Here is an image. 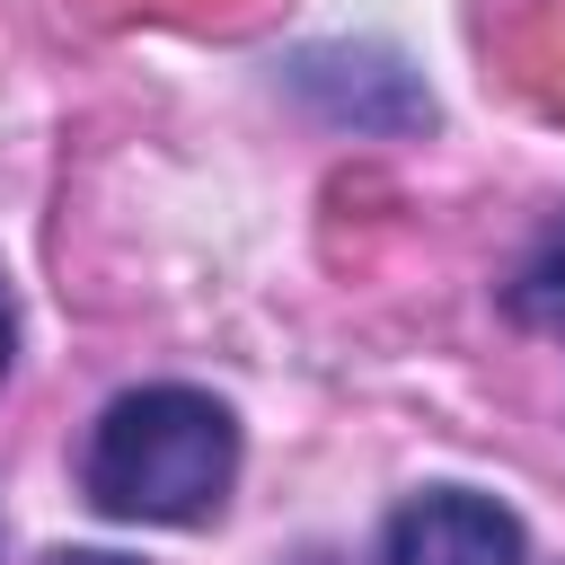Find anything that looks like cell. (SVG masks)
<instances>
[{"label": "cell", "instance_id": "6da1fadb", "mask_svg": "<svg viewBox=\"0 0 565 565\" xmlns=\"http://www.w3.org/2000/svg\"><path fill=\"white\" fill-rule=\"evenodd\" d=\"M88 503L115 521H203L238 477V424L203 388H124L88 433Z\"/></svg>", "mask_w": 565, "mask_h": 565}, {"label": "cell", "instance_id": "7a4b0ae2", "mask_svg": "<svg viewBox=\"0 0 565 565\" xmlns=\"http://www.w3.org/2000/svg\"><path fill=\"white\" fill-rule=\"evenodd\" d=\"M380 565H521V521L494 494L468 486H433L388 521Z\"/></svg>", "mask_w": 565, "mask_h": 565}, {"label": "cell", "instance_id": "3957f363", "mask_svg": "<svg viewBox=\"0 0 565 565\" xmlns=\"http://www.w3.org/2000/svg\"><path fill=\"white\" fill-rule=\"evenodd\" d=\"M353 71H362V79H344V62H335V53H309L291 79H300L327 115H353V124H424V115H433V106H424V88H415L388 53H353Z\"/></svg>", "mask_w": 565, "mask_h": 565}, {"label": "cell", "instance_id": "277c9868", "mask_svg": "<svg viewBox=\"0 0 565 565\" xmlns=\"http://www.w3.org/2000/svg\"><path fill=\"white\" fill-rule=\"evenodd\" d=\"M512 309H521L530 327H565V238H547V247L521 265V282H512Z\"/></svg>", "mask_w": 565, "mask_h": 565}, {"label": "cell", "instance_id": "5b68a950", "mask_svg": "<svg viewBox=\"0 0 565 565\" xmlns=\"http://www.w3.org/2000/svg\"><path fill=\"white\" fill-rule=\"evenodd\" d=\"M44 565H124V556H97V547H62V556H44Z\"/></svg>", "mask_w": 565, "mask_h": 565}, {"label": "cell", "instance_id": "8992f818", "mask_svg": "<svg viewBox=\"0 0 565 565\" xmlns=\"http://www.w3.org/2000/svg\"><path fill=\"white\" fill-rule=\"evenodd\" d=\"M9 344H18V318H9V300H0V371H9Z\"/></svg>", "mask_w": 565, "mask_h": 565}]
</instances>
